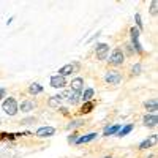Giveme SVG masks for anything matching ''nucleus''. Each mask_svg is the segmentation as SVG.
Here are the masks:
<instances>
[{
    "label": "nucleus",
    "instance_id": "26",
    "mask_svg": "<svg viewBox=\"0 0 158 158\" xmlns=\"http://www.w3.org/2000/svg\"><path fill=\"white\" fill-rule=\"evenodd\" d=\"M122 51H123L125 57H127V56H136V54H135V49H133V46H131L130 43H127V44L123 46V49H122Z\"/></svg>",
    "mask_w": 158,
    "mask_h": 158
},
{
    "label": "nucleus",
    "instance_id": "21",
    "mask_svg": "<svg viewBox=\"0 0 158 158\" xmlns=\"http://www.w3.org/2000/svg\"><path fill=\"white\" fill-rule=\"evenodd\" d=\"M67 101H68L70 106H76V104L81 101V94H77V92H71V90H70V95H68Z\"/></svg>",
    "mask_w": 158,
    "mask_h": 158
},
{
    "label": "nucleus",
    "instance_id": "10",
    "mask_svg": "<svg viewBox=\"0 0 158 158\" xmlns=\"http://www.w3.org/2000/svg\"><path fill=\"white\" fill-rule=\"evenodd\" d=\"M35 108H36V101H35V100H30V98L22 100V103L19 104V111H21L22 114H29V112H32Z\"/></svg>",
    "mask_w": 158,
    "mask_h": 158
},
{
    "label": "nucleus",
    "instance_id": "27",
    "mask_svg": "<svg viewBox=\"0 0 158 158\" xmlns=\"http://www.w3.org/2000/svg\"><path fill=\"white\" fill-rule=\"evenodd\" d=\"M79 136H81V135H79L77 133V131H73V133L68 136V139H67V142L70 144V146H73V144H76V141H77V138Z\"/></svg>",
    "mask_w": 158,
    "mask_h": 158
},
{
    "label": "nucleus",
    "instance_id": "4",
    "mask_svg": "<svg viewBox=\"0 0 158 158\" xmlns=\"http://www.w3.org/2000/svg\"><path fill=\"white\" fill-rule=\"evenodd\" d=\"M122 81H123L122 71H118L115 68H111V70H108L106 73H104V82L109 84V85H118Z\"/></svg>",
    "mask_w": 158,
    "mask_h": 158
},
{
    "label": "nucleus",
    "instance_id": "32",
    "mask_svg": "<svg viewBox=\"0 0 158 158\" xmlns=\"http://www.w3.org/2000/svg\"><path fill=\"white\" fill-rule=\"evenodd\" d=\"M59 111L62 112V115H65V117H70V111H68V108H59Z\"/></svg>",
    "mask_w": 158,
    "mask_h": 158
},
{
    "label": "nucleus",
    "instance_id": "16",
    "mask_svg": "<svg viewBox=\"0 0 158 158\" xmlns=\"http://www.w3.org/2000/svg\"><path fill=\"white\" fill-rule=\"evenodd\" d=\"M144 108L147 109V114H156V111H158L156 98H149L147 101H144Z\"/></svg>",
    "mask_w": 158,
    "mask_h": 158
},
{
    "label": "nucleus",
    "instance_id": "35",
    "mask_svg": "<svg viewBox=\"0 0 158 158\" xmlns=\"http://www.w3.org/2000/svg\"><path fill=\"white\" fill-rule=\"evenodd\" d=\"M0 125H2V118H0Z\"/></svg>",
    "mask_w": 158,
    "mask_h": 158
},
{
    "label": "nucleus",
    "instance_id": "34",
    "mask_svg": "<svg viewBox=\"0 0 158 158\" xmlns=\"http://www.w3.org/2000/svg\"><path fill=\"white\" fill-rule=\"evenodd\" d=\"M104 158H112V155H106V156H104Z\"/></svg>",
    "mask_w": 158,
    "mask_h": 158
},
{
    "label": "nucleus",
    "instance_id": "2",
    "mask_svg": "<svg viewBox=\"0 0 158 158\" xmlns=\"http://www.w3.org/2000/svg\"><path fill=\"white\" fill-rule=\"evenodd\" d=\"M125 54H123V51L122 48H114L111 52H109V56H108V63L111 65V67L117 68V67H122V65L125 63Z\"/></svg>",
    "mask_w": 158,
    "mask_h": 158
},
{
    "label": "nucleus",
    "instance_id": "18",
    "mask_svg": "<svg viewBox=\"0 0 158 158\" xmlns=\"http://www.w3.org/2000/svg\"><path fill=\"white\" fill-rule=\"evenodd\" d=\"M95 97V89H92V87H87L82 90V94H81V101L85 103V101H90V100H94Z\"/></svg>",
    "mask_w": 158,
    "mask_h": 158
},
{
    "label": "nucleus",
    "instance_id": "3",
    "mask_svg": "<svg viewBox=\"0 0 158 158\" xmlns=\"http://www.w3.org/2000/svg\"><path fill=\"white\" fill-rule=\"evenodd\" d=\"M2 111L10 115V117H15L18 112H19V103L15 97H6L2 103Z\"/></svg>",
    "mask_w": 158,
    "mask_h": 158
},
{
    "label": "nucleus",
    "instance_id": "24",
    "mask_svg": "<svg viewBox=\"0 0 158 158\" xmlns=\"http://www.w3.org/2000/svg\"><path fill=\"white\" fill-rule=\"evenodd\" d=\"M141 73H142V63L141 62L133 63V67H131V70H130V76H139Z\"/></svg>",
    "mask_w": 158,
    "mask_h": 158
},
{
    "label": "nucleus",
    "instance_id": "23",
    "mask_svg": "<svg viewBox=\"0 0 158 158\" xmlns=\"http://www.w3.org/2000/svg\"><path fill=\"white\" fill-rule=\"evenodd\" d=\"M60 104H62V100L57 97V95H54V97H49L48 98V106L49 108H60Z\"/></svg>",
    "mask_w": 158,
    "mask_h": 158
},
{
    "label": "nucleus",
    "instance_id": "13",
    "mask_svg": "<svg viewBox=\"0 0 158 158\" xmlns=\"http://www.w3.org/2000/svg\"><path fill=\"white\" fill-rule=\"evenodd\" d=\"M156 135H152L150 138H147V139H144L141 144H139V147H138V150H141V152H144V150H149V149H152L155 144H156Z\"/></svg>",
    "mask_w": 158,
    "mask_h": 158
},
{
    "label": "nucleus",
    "instance_id": "6",
    "mask_svg": "<svg viewBox=\"0 0 158 158\" xmlns=\"http://www.w3.org/2000/svg\"><path fill=\"white\" fill-rule=\"evenodd\" d=\"M54 135H56V128H54V127H48V125L40 127L35 133H33V136H36V138H40V139L51 138V136H54Z\"/></svg>",
    "mask_w": 158,
    "mask_h": 158
},
{
    "label": "nucleus",
    "instance_id": "29",
    "mask_svg": "<svg viewBox=\"0 0 158 158\" xmlns=\"http://www.w3.org/2000/svg\"><path fill=\"white\" fill-rule=\"evenodd\" d=\"M68 95H70V90H62V92H59V94H57V97H59L62 101H63V100H67Z\"/></svg>",
    "mask_w": 158,
    "mask_h": 158
},
{
    "label": "nucleus",
    "instance_id": "8",
    "mask_svg": "<svg viewBox=\"0 0 158 158\" xmlns=\"http://www.w3.org/2000/svg\"><path fill=\"white\" fill-rule=\"evenodd\" d=\"M97 100H90V101H85V103H82V106L77 109V115H89L92 111H95V108H97Z\"/></svg>",
    "mask_w": 158,
    "mask_h": 158
},
{
    "label": "nucleus",
    "instance_id": "5",
    "mask_svg": "<svg viewBox=\"0 0 158 158\" xmlns=\"http://www.w3.org/2000/svg\"><path fill=\"white\" fill-rule=\"evenodd\" d=\"M109 52H111V48L108 43H97L95 46V57L98 60H108V56H109Z\"/></svg>",
    "mask_w": 158,
    "mask_h": 158
},
{
    "label": "nucleus",
    "instance_id": "17",
    "mask_svg": "<svg viewBox=\"0 0 158 158\" xmlns=\"http://www.w3.org/2000/svg\"><path fill=\"white\" fill-rule=\"evenodd\" d=\"M135 130V123H127V125H122L120 127V130L117 131V138H125V136H128L131 131Z\"/></svg>",
    "mask_w": 158,
    "mask_h": 158
},
{
    "label": "nucleus",
    "instance_id": "7",
    "mask_svg": "<svg viewBox=\"0 0 158 158\" xmlns=\"http://www.w3.org/2000/svg\"><path fill=\"white\" fill-rule=\"evenodd\" d=\"M79 70V63L77 62H73V63H67L59 70V76L62 77H67V76H71L73 73H76Z\"/></svg>",
    "mask_w": 158,
    "mask_h": 158
},
{
    "label": "nucleus",
    "instance_id": "25",
    "mask_svg": "<svg viewBox=\"0 0 158 158\" xmlns=\"http://www.w3.org/2000/svg\"><path fill=\"white\" fill-rule=\"evenodd\" d=\"M135 22H136L135 27H136L139 32H142V29H144V22H142V18H141L139 13H136V15H135Z\"/></svg>",
    "mask_w": 158,
    "mask_h": 158
},
{
    "label": "nucleus",
    "instance_id": "28",
    "mask_svg": "<svg viewBox=\"0 0 158 158\" xmlns=\"http://www.w3.org/2000/svg\"><path fill=\"white\" fill-rule=\"evenodd\" d=\"M150 15L152 16L158 15V0H152L150 2Z\"/></svg>",
    "mask_w": 158,
    "mask_h": 158
},
{
    "label": "nucleus",
    "instance_id": "30",
    "mask_svg": "<svg viewBox=\"0 0 158 158\" xmlns=\"http://www.w3.org/2000/svg\"><path fill=\"white\" fill-rule=\"evenodd\" d=\"M30 122H36V118L35 117H29V118H22V120L19 122V125H30Z\"/></svg>",
    "mask_w": 158,
    "mask_h": 158
},
{
    "label": "nucleus",
    "instance_id": "20",
    "mask_svg": "<svg viewBox=\"0 0 158 158\" xmlns=\"http://www.w3.org/2000/svg\"><path fill=\"white\" fill-rule=\"evenodd\" d=\"M43 90H44V87L40 82H32L29 85V94L30 95H40V94H43Z\"/></svg>",
    "mask_w": 158,
    "mask_h": 158
},
{
    "label": "nucleus",
    "instance_id": "9",
    "mask_svg": "<svg viewBox=\"0 0 158 158\" xmlns=\"http://www.w3.org/2000/svg\"><path fill=\"white\" fill-rule=\"evenodd\" d=\"M49 84H51L52 89L63 90L65 87H67V77H62V76H59V74H54V76H51Z\"/></svg>",
    "mask_w": 158,
    "mask_h": 158
},
{
    "label": "nucleus",
    "instance_id": "14",
    "mask_svg": "<svg viewBox=\"0 0 158 158\" xmlns=\"http://www.w3.org/2000/svg\"><path fill=\"white\" fill-rule=\"evenodd\" d=\"M122 123H112V125H106L103 128V138H109V136H115L117 131L120 130Z\"/></svg>",
    "mask_w": 158,
    "mask_h": 158
},
{
    "label": "nucleus",
    "instance_id": "11",
    "mask_svg": "<svg viewBox=\"0 0 158 158\" xmlns=\"http://www.w3.org/2000/svg\"><path fill=\"white\" fill-rule=\"evenodd\" d=\"M98 138V133L97 131H92V133H87V135H81L77 138V141H76V144L74 146H82V144H89V142H92V141H95Z\"/></svg>",
    "mask_w": 158,
    "mask_h": 158
},
{
    "label": "nucleus",
    "instance_id": "33",
    "mask_svg": "<svg viewBox=\"0 0 158 158\" xmlns=\"http://www.w3.org/2000/svg\"><path fill=\"white\" fill-rule=\"evenodd\" d=\"M147 158H156V155H155V153H150V155H149Z\"/></svg>",
    "mask_w": 158,
    "mask_h": 158
},
{
    "label": "nucleus",
    "instance_id": "22",
    "mask_svg": "<svg viewBox=\"0 0 158 158\" xmlns=\"http://www.w3.org/2000/svg\"><path fill=\"white\" fill-rule=\"evenodd\" d=\"M16 138V133H10V131H0V141L3 142H13Z\"/></svg>",
    "mask_w": 158,
    "mask_h": 158
},
{
    "label": "nucleus",
    "instance_id": "12",
    "mask_svg": "<svg viewBox=\"0 0 158 158\" xmlns=\"http://www.w3.org/2000/svg\"><path fill=\"white\" fill-rule=\"evenodd\" d=\"M70 90L71 92H77V94H82V90H84V79L81 76H77V77H73L71 79V82H70Z\"/></svg>",
    "mask_w": 158,
    "mask_h": 158
},
{
    "label": "nucleus",
    "instance_id": "15",
    "mask_svg": "<svg viewBox=\"0 0 158 158\" xmlns=\"http://www.w3.org/2000/svg\"><path fill=\"white\" fill-rule=\"evenodd\" d=\"M158 123V117L156 114H146L142 117V125L147 127V128H155Z\"/></svg>",
    "mask_w": 158,
    "mask_h": 158
},
{
    "label": "nucleus",
    "instance_id": "19",
    "mask_svg": "<svg viewBox=\"0 0 158 158\" xmlns=\"http://www.w3.org/2000/svg\"><path fill=\"white\" fill-rule=\"evenodd\" d=\"M85 125V120H84V118H73V120L67 125V130L68 131H76L77 128H81V127H84Z\"/></svg>",
    "mask_w": 158,
    "mask_h": 158
},
{
    "label": "nucleus",
    "instance_id": "1",
    "mask_svg": "<svg viewBox=\"0 0 158 158\" xmlns=\"http://www.w3.org/2000/svg\"><path fill=\"white\" fill-rule=\"evenodd\" d=\"M139 38H141V32L135 27V25H133V27H130V44L133 46L135 54L144 56V54H146V51H144V46L141 44Z\"/></svg>",
    "mask_w": 158,
    "mask_h": 158
},
{
    "label": "nucleus",
    "instance_id": "31",
    "mask_svg": "<svg viewBox=\"0 0 158 158\" xmlns=\"http://www.w3.org/2000/svg\"><path fill=\"white\" fill-rule=\"evenodd\" d=\"M6 95H8V89L6 87H0V100L6 98Z\"/></svg>",
    "mask_w": 158,
    "mask_h": 158
}]
</instances>
